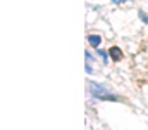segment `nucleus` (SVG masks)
<instances>
[{"label":"nucleus","mask_w":148,"mask_h":130,"mask_svg":"<svg viewBox=\"0 0 148 130\" xmlns=\"http://www.w3.org/2000/svg\"><path fill=\"white\" fill-rule=\"evenodd\" d=\"M109 56H110L115 63L122 59V52H121V49H119V47H112L110 50H109Z\"/></svg>","instance_id":"nucleus-1"},{"label":"nucleus","mask_w":148,"mask_h":130,"mask_svg":"<svg viewBox=\"0 0 148 130\" xmlns=\"http://www.w3.org/2000/svg\"><path fill=\"white\" fill-rule=\"evenodd\" d=\"M88 42H90V45H93V47H98L100 42H102V38L98 35H88Z\"/></svg>","instance_id":"nucleus-2"},{"label":"nucleus","mask_w":148,"mask_h":130,"mask_svg":"<svg viewBox=\"0 0 148 130\" xmlns=\"http://www.w3.org/2000/svg\"><path fill=\"white\" fill-rule=\"evenodd\" d=\"M97 52H98V56H100V57L103 59V64H105V63L109 61V52H107V50H102V49H98Z\"/></svg>","instance_id":"nucleus-3"},{"label":"nucleus","mask_w":148,"mask_h":130,"mask_svg":"<svg viewBox=\"0 0 148 130\" xmlns=\"http://www.w3.org/2000/svg\"><path fill=\"white\" fill-rule=\"evenodd\" d=\"M138 16H140V19H141L143 23H148V16H147V14H143V10H140V12H138Z\"/></svg>","instance_id":"nucleus-4"},{"label":"nucleus","mask_w":148,"mask_h":130,"mask_svg":"<svg viewBox=\"0 0 148 130\" xmlns=\"http://www.w3.org/2000/svg\"><path fill=\"white\" fill-rule=\"evenodd\" d=\"M112 2H114V3H117V5H119V3H122V2H129V0H112Z\"/></svg>","instance_id":"nucleus-5"}]
</instances>
